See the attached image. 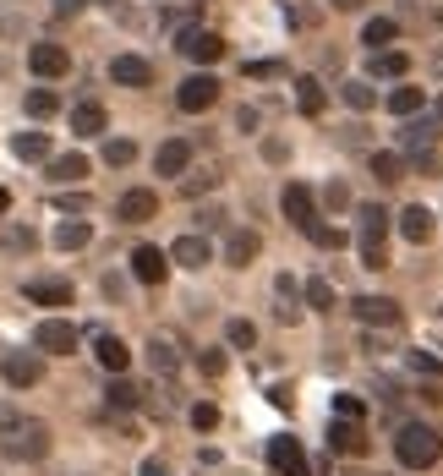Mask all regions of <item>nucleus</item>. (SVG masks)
Masks as SVG:
<instances>
[{
	"mask_svg": "<svg viewBox=\"0 0 443 476\" xmlns=\"http://www.w3.org/2000/svg\"><path fill=\"white\" fill-rule=\"evenodd\" d=\"M225 339H230V351H252V345H258V324H252V317H230Z\"/></svg>",
	"mask_w": 443,
	"mask_h": 476,
	"instance_id": "nucleus-35",
	"label": "nucleus"
},
{
	"mask_svg": "<svg viewBox=\"0 0 443 476\" xmlns=\"http://www.w3.org/2000/svg\"><path fill=\"white\" fill-rule=\"evenodd\" d=\"M175 105L186 110V115H203V110H214L219 105V77L214 72H192L181 88H175Z\"/></svg>",
	"mask_w": 443,
	"mask_h": 476,
	"instance_id": "nucleus-7",
	"label": "nucleus"
},
{
	"mask_svg": "<svg viewBox=\"0 0 443 476\" xmlns=\"http://www.w3.org/2000/svg\"><path fill=\"white\" fill-rule=\"evenodd\" d=\"M334 12H356V6H367V0H329Z\"/></svg>",
	"mask_w": 443,
	"mask_h": 476,
	"instance_id": "nucleus-48",
	"label": "nucleus"
},
{
	"mask_svg": "<svg viewBox=\"0 0 443 476\" xmlns=\"http://www.w3.org/2000/svg\"><path fill=\"white\" fill-rule=\"evenodd\" d=\"M77 345H82V334H77L72 317H44V324L34 329V351L39 356H72Z\"/></svg>",
	"mask_w": 443,
	"mask_h": 476,
	"instance_id": "nucleus-5",
	"label": "nucleus"
},
{
	"mask_svg": "<svg viewBox=\"0 0 443 476\" xmlns=\"http://www.w3.org/2000/svg\"><path fill=\"white\" fill-rule=\"evenodd\" d=\"M50 241H55V252H82L93 241V225H88V219H60Z\"/></svg>",
	"mask_w": 443,
	"mask_h": 476,
	"instance_id": "nucleus-24",
	"label": "nucleus"
},
{
	"mask_svg": "<svg viewBox=\"0 0 443 476\" xmlns=\"http://www.w3.org/2000/svg\"><path fill=\"white\" fill-rule=\"evenodd\" d=\"M356 317L361 324H377V329H400L405 324L400 301H389V296H356Z\"/></svg>",
	"mask_w": 443,
	"mask_h": 476,
	"instance_id": "nucleus-14",
	"label": "nucleus"
},
{
	"mask_svg": "<svg viewBox=\"0 0 443 476\" xmlns=\"http://www.w3.org/2000/svg\"><path fill=\"white\" fill-rule=\"evenodd\" d=\"M192 427H198V433H214V427H219V405L198 400V405H192Z\"/></svg>",
	"mask_w": 443,
	"mask_h": 476,
	"instance_id": "nucleus-40",
	"label": "nucleus"
},
{
	"mask_svg": "<svg viewBox=\"0 0 443 476\" xmlns=\"http://www.w3.org/2000/svg\"><path fill=\"white\" fill-rule=\"evenodd\" d=\"M0 378H6V389H39L44 384V356L39 351H6Z\"/></svg>",
	"mask_w": 443,
	"mask_h": 476,
	"instance_id": "nucleus-6",
	"label": "nucleus"
},
{
	"mask_svg": "<svg viewBox=\"0 0 443 476\" xmlns=\"http://www.w3.org/2000/svg\"><path fill=\"white\" fill-rule=\"evenodd\" d=\"M44 455H50V422L22 417V410H0V460L39 465Z\"/></svg>",
	"mask_w": 443,
	"mask_h": 476,
	"instance_id": "nucleus-1",
	"label": "nucleus"
},
{
	"mask_svg": "<svg viewBox=\"0 0 443 476\" xmlns=\"http://www.w3.org/2000/svg\"><path fill=\"white\" fill-rule=\"evenodd\" d=\"M22 110L34 115V121H50V115L60 110V93H55V88H27V99H22Z\"/></svg>",
	"mask_w": 443,
	"mask_h": 476,
	"instance_id": "nucleus-34",
	"label": "nucleus"
},
{
	"mask_svg": "<svg viewBox=\"0 0 443 476\" xmlns=\"http://www.w3.org/2000/svg\"><path fill=\"white\" fill-rule=\"evenodd\" d=\"M400 148H405V153H432V148H438V126H432V121H416V115H405Z\"/></svg>",
	"mask_w": 443,
	"mask_h": 476,
	"instance_id": "nucleus-23",
	"label": "nucleus"
},
{
	"mask_svg": "<svg viewBox=\"0 0 443 476\" xmlns=\"http://www.w3.org/2000/svg\"><path fill=\"white\" fill-rule=\"evenodd\" d=\"M82 6H93V0H55V17H77Z\"/></svg>",
	"mask_w": 443,
	"mask_h": 476,
	"instance_id": "nucleus-46",
	"label": "nucleus"
},
{
	"mask_svg": "<svg viewBox=\"0 0 443 476\" xmlns=\"http://www.w3.org/2000/svg\"><path fill=\"white\" fill-rule=\"evenodd\" d=\"M115 219H120V225H148V219H159V192H148V186H132V192H120Z\"/></svg>",
	"mask_w": 443,
	"mask_h": 476,
	"instance_id": "nucleus-10",
	"label": "nucleus"
},
{
	"mask_svg": "<svg viewBox=\"0 0 443 476\" xmlns=\"http://www.w3.org/2000/svg\"><path fill=\"white\" fill-rule=\"evenodd\" d=\"M105 405H110V410H137V405H143V389H137L126 372H115V384L105 389Z\"/></svg>",
	"mask_w": 443,
	"mask_h": 476,
	"instance_id": "nucleus-26",
	"label": "nucleus"
},
{
	"mask_svg": "<svg viewBox=\"0 0 443 476\" xmlns=\"http://www.w3.org/2000/svg\"><path fill=\"white\" fill-rule=\"evenodd\" d=\"M186 60H192V66H214V60L219 55H225V39H219V34H208V27H186V34H181V44H175Z\"/></svg>",
	"mask_w": 443,
	"mask_h": 476,
	"instance_id": "nucleus-9",
	"label": "nucleus"
},
{
	"mask_svg": "<svg viewBox=\"0 0 443 476\" xmlns=\"http://www.w3.org/2000/svg\"><path fill=\"white\" fill-rule=\"evenodd\" d=\"M405 72H410V55H405V50H372V77L400 82Z\"/></svg>",
	"mask_w": 443,
	"mask_h": 476,
	"instance_id": "nucleus-28",
	"label": "nucleus"
},
{
	"mask_svg": "<svg viewBox=\"0 0 443 476\" xmlns=\"http://www.w3.org/2000/svg\"><path fill=\"white\" fill-rule=\"evenodd\" d=\"M361 230H356V252H361V269H389V208L361 203L356 208Z\"/></svg>",
	"mask_w": 443,
	"mask_h": 476,
	"instance_id": "nucleus-2",
	"label": "nucleus"
},
{
	"mask_svg": "<svg viewBox=\"0 0 443 476\" xmlns=\"http://www.w3.org/2000/svg\"><path fill=\"white\" fill-rule=\"evenodd\" d=\"M432 72H438V77H443V50H432Z\"/></svg>",
	"mask_w": 443,
	"mask_h": 476,
	"instance_id": "nucleus-50",
	"label": "nucleus"
},
{
	"mask_svg": "<svg viewBox=\"0 0 443 476\" xmlns=\"http://www.w3.org/2000/svg\"><path fill=\"white\" fill-rule=\"evenodd\" d=\"M170 263H181V269H208V263H214L208 236H181V241L170 246Z\"/></svg>",
	"mask_w": 443,
	"mask_h": 476,
	"instance_id": "nucleus-20",
	"label": "nucleus"
},
{
	"mask_svg": "<svg viewBox=\"0 0 443 476\" xmlns=\"http://www.w3.org/2000/svg\"><path fill=\"white\" fill-rule=\"evenodd\" d=\"M268 400H274L279 410H291V389H284V384H274V389H268Z\"/></svg>",
	"mask_w": 443,
	"mask_h": 476,
	"instance_id": "nucleus-47",
	"label": "nucleus"
},
{
	"mask_svg": "<svg viewBox=\"0 0 443 476\" xmlns=\"http://www.w3.org/2000/svg\"><path fill=\"white\" fill-rule=\"evenodd\" d=\"M258 252H263V236H258V230H230V236H225V263H230V269H246Z\"/></svg>",
	"mask_w": 443,
	"mask_h": 476,
	"instance_id": "nucleus-21",
	"label": "nucleus"
},
{
	"mask_svg": "<svg viewBox=\"0 0 443 476\" xmlns=\"http://www.w3.org/2000/svg\"><path fill=\"white\" fill-rule=\"evenodd\" d=\"M143 476H170V471H165L159 460H143Z\"/></svg>",
	"mask_w": 443,
	"mask_h": 476,
	"instance_id": "nucleus-49",
	"label": "nucleus"
},
{
	"mask_svg": "<svg viewBox=\"0 0 443 476\" xmlns=\"http://www.w3.org/2000/svg\"><path fill=\"white\" fill-rule=\"evenodd\" d=\"M105 126H110V115H105L99 99H82V105L72 110V137H99Z\"/></svg>",
	"mask_w": 443,
	"mask_h": 476,
	"instance_id": "nucleus-22",
	"label": "nucleus"
},
{
	"mask_svg": "<svg viewBox=\"0 0 443 476\" xmlns=\"http://www.w3.org/2000/svg\"><path fill=\"white\" fill-rule=\"evenodd\" d=\"M438 121H443V99H438Z\"/></svg>",
	"mask_w": 443,
	"mask_h": 476,
	"instance_id": "nucleus-52",
	"label": "nucleus"
},
{
	"mask_svg": "<svg viewBox=\"0 0 443 476\" xmlns=\"http://www.w3.org/2000/svg\"><path fill=\"white\" fill-rule=\"evenodd\" d=\"M93 356H99V367H105L110 378L132 367V351H126V339H120V334H93Z\"/></svg>",
	"mask_w": 443,
	"mask_h": 476,
	"instance_id": "nucleus-17",
	"label": "nucleus"
},
{
	"mask_svg": "<svg viewBox=\"0 0 443 476\" xmlns=\"http://www.w3.org/2000/svg\"><path fill=\"white\" fill-rule=\"evenodd\" d=\"M323 203H329V208H351V192H345L339 181H329V186H323Z\"/></svg>",
	"mask_w": 443,
	"mask_h": 476,
	"instance_id": "nucleus-45",
	"label": "nucleus"
},
{
	"mask_svg": "<svg viewBox=\"0 0 443 476\" xmlns=\"http://www.w3.org/2000/svg\"><path fill=\"white\" fill-rule=\"evenodd\" d=\"M268 465H274L279 476H312L307 449H301L296 438H268Z\"/></svg>",
	"mask_w": 443,
	"mask_h": 476,
	"instance_id": "nucleus-11",
	"label": "nucleus"
},
{
	"mask_svg": "<svg viewBox=\"0 0 443 476\" xmlns=\"http://www.w3.org/2000/svg\"><path fill=\"white\" fill-rule=\"evenodd\" d=\"M394 39H400V22H394V17H372V22L361 27V44H367V50H389Z\"/></svg>",
	"mask_w": 443,
	"mask_h": 476,
	"instance_id": "nucleus-29",
	"label": "nucleus"
},
{
	"mask_svg": "<svg viewBox=\"0 0 443 476\" xmlns=\"http://www.w3.org/2000/svg\"><path fill=\"white\" fill-rule=\"evenodd\" d=\"M438 455H443V438H438L432 427H422V422H405V427H400V438H394V460H400L405 471H432Z\"/></svg>",
	"mask_w": 443,
	"mask_h": 476,
	"instance_id": "nucleus-3",
	"label": "nucleus"
},
{
	"mask_svg": "<svg viewBox=\"0 0 443 476\" xmlns=\"http://www.w3.org/2000/svg\"><path fill=\"white\" fill-rule=\"evenodd\" d=\"M339 99L351 105V110H372V105H377V93H372L367 77H345V82H339Z\"/></svg>",
	"mask_w": 443,
	"mask_h": 476,
	"instance_id": "nucleus-33",
	"label": "nucleus"
},
{
	"mask_svg": "<svg viewBox=\"0 0 443 476\" xmlns=\"http://www.w3.org/2000/svg\"><path fill=\"white\" fill-rule=\"evenodd\" d=\"M329 449H334V455H351V460L367 455V427H361V422H339V417H334V422H329Z\"/></svg>",
	"mask_w": 443,
	"mask_h": 476,
	"instance_id": "nucleus-15",
	"label": "nucleus"
},
{
	"mask_svg": "<svg viewBox=\"0 0 443 476\" xmlns=\"http://www.w3.org/2000/svg\"><path fill=\"white\" fill-rule=\"evenodd\" d=\"M27 72H34V77H44V82L66 77V72H72V50H66V44H50V39H39L34 50H27Z\"/></svg>",
	"mask_w": 443,
	"mask_h": 476,
	"instance_id": "nucleus-8",
	"label": "nucleus"
},
{
	"mask_svg": "<svg viewBox=\"0 0 443 476\" xmlns=\"http://www.w3.org/2000/svg\"><path fill=\"white\" fill-rule=\"evenodd\" d=\"M6 252H34V230L12 225V230H6Z\"/></svg>",
	"mask_w": 443,
	"mask_h": 476,
	"instance_id": "nucleus-42",
	"label": "nucleus"
},
{
	"mask_svg": "<svg viewBox=\"0 0 443 476\" xmlns=\"http://www.w3.org/2000/svg\"><path fill=\"white\" fill-rule=\"evenodd\" d=\"M301 301L329 312V307H334V285H329V279H307V285H301Z\"/></svg>",
	"mask_w": 443,
	"mask_h": 476,
	"instance_id": "nucleus-38",
	"label": "nucleus"
},
{
	"mask_svg": "<svg viewBox=\"0 0 443 476\" xmlns=\"http://www.w3.org/2000/svg\"><path fill=\"white\" fill-rule=\"evenodd\" d=\"M323 105H329L323 82H318V77H296V110H301V115H323Z\"/></svg>",
	"mask_w": 443,
	"mask_h": 476,
	"instance_id": "nucleus-27",
	"label": "nucleus"
},
{
	"mask_svg": "<svg viewBox=\"0 0 443 476\" xmlns=\"http://www.w3.org/2000/svg\"><path fill=\"white\" fill-rule=\"evenodd\" d=\"M422 110H427V93H422V88H410V82H405V88L389 93V115L405 121V115H422Z\"/></svg>",
	"mask_w": 443,
	"mask_h": 476,
	"instance_id": "nucleus-30",
	"label": "nucleus"
},
{
	"mask_svg": "<svg viewBox=\"0 0 443 476\" xmlns=\"http://www.w3.org/2000/svg\"><path fill=\"white\" fill-rule=\"evenodd\" d=\"M110 82H120V88H148L153 82V66L143 55H115L110 60Z\"/></svg>",
	"mask_w": 443,
	"mask_h": 476,
	"instance_id": "nucleus-16",
	"label": "nucleus"
},
{
	"mask_svg": "<svg viewBox=\"0 0 443 476\" xmlns=\"http://www.w3.org/2000/svg\"><path fill=\"white\" fill-rule=\"evenodd\" d=\"M132 159H137V143H132V137H110V143H105V165H110V170H126Z\"/></svg>",
	"mask_w": 443,
	"mask_h": 476,
	"instance_id": "nucleus-37",
	"label": "nucleus"
},
{
	"mask_svg": "<svg viewBox=\"0 0 443 476\" xmlns=\"http://www.w3.org/2000/svg\"><path fill=\"white\" fill-rule=\"evenodd\" d=\"M438 27H443V6H438Z\"/></svg>",
	"mask_w": 443,
	"mask_h": 476,
	"instance_id": "nucleus-53",
	"label": "nucleus"
},
{
	"mask_svg": "<svg viewBox=\"0 0 443 476\" xmlns=\"http://www.w3.org/2000/svg\"><path fill=\"white\" fill-rule=\"evenodd\" d=\"M186 165H192V143L186 137H170V143H159V153H153V170L159 176H186Z\"/></svg>",
	"mask_w": 443,
	"mask_h": 476,
	"instance_id": "nucleus-19",
	"label": "nucleus"
},
{
	"mask_svg": "<svg viewBox=\"0 0 443 476\" xmlns=\"http://www.w3.org/2000/svg\"><path fill=\"white\" fill-rule=\"evenodd\" d=\"M394 225H400V236H405L410 246H427V241H432V230H438V214H432V208H422V203H410V208L394 219Z\"/></svg>",
	"mask_w": 443,
	"mask_h": 476,
	"instance_id": "nucleus-12",
	"label": "nucleus"
},
{
	"mask_svg": "<svg viewBox=\"0 0 443 476\" xmlns=\"http://www.w3.org/2000/svg\"><path fill=\"white\" fill-rule=\"evenodd\" d=\"M88 159L82 153H60V159H50V181L55 186H77V181H88Z\"/></svg>",
	"mask_w": 443,
	"mask_h": 476,
	"instance_id": "nucleus-25",
	"label": "nucleus"
},
{
	"mask_svg": "<svg viewBox=\"0 0 443 476\" xmlns=\"http://www.w3.org/2000/svg\"><path fill=\"white\" fill-rule=\"evenodd\" d=\"M334 417H339V422H361L367 405H361L356 394H334Z\"/></svg>",
	"mask_w": 443,
	"mask_h": 476,
	"instance_id": "nucleus-39",
	"label": "nucleus"
},
{
	"mask_svg": "<svg viewBox=\"0 0 443 476\" xmlns=\"http://www.w3.org/2000/svg\"><path fill=\"white\" fill-rule=\"evenodd\" d=\"M22 296L34 301V307H72V285L66 279H27Z\"/></svg>",
	"mask_w": 443,
	"mask_h": 476,
	"instance_id": "nucleus-18",
	"label": "nucleus"
},
{
	"mask_svg": "<svg viewBox=\"0 0 443 476\" xmlns=\"http://www.w3.org/2000/svg\"><path fill=\"white\" fill-rule=\"evenodd\" d=\"M198 367H203L208 378H225V367H230V362H225V351H203V356H198Z\"/></svg>",
	"mask_w": 443,
	"mask_h": 476,
	"instance_id": "nucleus-41",
	"label": "nucleus"
},
{
	"mask_svg": "<svg viewBox=\"0 0 443 476\" xmlns=\"http://www.w3.org/2000/svg\"><path fill=\"white\" fill-rule=\"evenodd\" d=\"M148 362H153V372H159V378H175V367H181V356H175L170 339H153L148 345Z\"/></svg>",
	"mask_w": 443,
	"mask_h": 476,
	"instance_id": "nucleus-36",
	"label": "nucleus"
},
{
	"mask_svg": "<svg viewBox=\"0 0 443 476\" xmlns=\"http://www.w3.org/2000/svg\"><path fill=\"white\" fill-rule=\"evenodd\" d=\"M279 208H284V219H291V225L312 241L318 236V198H312V186H301V181H284V192H279Z\"/></svg>",
	"mask_w": 443,
	"mask_h": 476,
	"instance_id": "nucleus-4",
	"label": "nucleus"
},
{
	"mask_svg": "<svg viewBox=\"0 0 443 476\" xmlns=\"http://www.w3.org/2000/svg\"><path fill=\"white\" fill-rule=\"evenodd\" d=\"M12 208V192H6V186H0V214H6Z\"/></svg>",
	"mask_w": 443,
	"mask_h": 476,
	"instance_id": "nucleus-51",
	"label": "nucleus"
},
{
	"mask_svg": "<svg viewBox=\"0 0 443 476\" xmlns=\"http://www.w3.org/2000/svg\"><path fill=\"white\" fill-rule=\"evenodd\" d=\"M246 77L268 82V77H284V66H279V60H252V66H246Z\"/></svg>",
	"mask_w": 443,
	"mask_h": 476,
	"instance_id": "nucleus-44",
	"label": "nucleus"
},
{
	"mask_svg": "<svg viewBox=\"0 0 443 476\" xmlns=\"http://www.w3.org/2000/svg\"><path fill=\"white\" fill-rule=\"evenodd\" d=\"M165 274H170V252H159V246H137L132 252V279L137 285H165Z\"/></svg>",
	"mask_w": 443,
	"mask_h": 476,
	"instance_id": "nucleus-13",
	"label": "nucleus"
},
{
	"mask_svg": "<svg viewBox=\"0 0 443 476\" xmlns=\"http://www.w3.org/2000/svg\"><path fill=\"white\" fill-rule=\"evenodd\" d=\"M12 153L27 159V165H39V159H50V137L44 132H17L12 137Z\"/></svg>",
	"mask_w": 443,
	"mask_h": 476,
	"instance_id": "nucleus-32",
	"label": "nucleus"
},
{
	"mask_svg": "<svg viewBox=\"0 0 443 476\" xmlns=\"http://www.w3.org/2000/svg\"><path fill=\"white\" fill-rule=\"evenodd\" d=\"M410 372H427V378H443V362H438V356H422V351H410Z\"/></svg>",
	"mask_w": 443,
	"mask_h": 476,
	"instance_id": "nucleus-43",
	"label": "nucleus"
},
{
	"mask_svg": "<svg viewBox=\"0 0 443 476\" xmlns=\"http://www.w3.org/2000/svg\"><path fill=\"white\" fill-rule=\"evenodd\" d=\"M372 181L377 186H400L405 181V153H372Z\"/></svg>",
	"mask_w": 443,
	"mask_h": 476,
	"instance_id": "nucleus-31",
	"label": "nucleus"
}]
</instances>
